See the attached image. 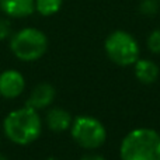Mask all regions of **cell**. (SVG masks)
Returning <instances> with one entry per match:
<instances>
[{
    "label": "cell",
    "instance_id": "cell-17",
    "mask_svg": "<svg viewBox=\"0 0 160 160\" xmlns=\"http://www.w3.org/2000/svg\"><path fill=\"white\" fill-rule=\"evenodd\" d=\"M45 160H58V159H55V158H48V159H45Z\"/></svg>",
    "mask_w": 160,
    "mask_h": 160
},
{
    "label": "cell",
    "instance_id": "cell-5",
    "mask_svg": "<svg viewBox=\"0 0 160 160\" xmlns=\"http://www.w3.org/2000/svg\"><path fill=\"white\" fill-rule=\"evenodd\" d=\"M70 132L76 143L84 149H97L104 145L107 138L102 122L90 115H80L73 119Z\"/></svg>",
    "mask_w": 160,
    "mask_h": 160
},
{
    "label": "cell",
    "instance_id": "cell-1",
    "mask_svg": "<svg viewBox=\"0 0 160 160\" xmlns=\"http://www.w3.org/2000/svg\"><path fill=\"white\" fill-rule=\"evenodd\" d=\"M4 135L16 145L32 143L41 135L42 122L37 110L30 107H24L20 110H14L4 118L3 122Z\"/></svg>",
    "mask_w": 160,
    "mask_h": 160
},
{
    "label": "cell",
    "instance_id": "cell-8",
    "mask_svg": "<svg viewBox=\"0 0 160 160\" xmlns=\"http://www.w3.org/2000/svg\"><path fill=\"white\" fill-rule=\"evenodd\" d=\"M0 10L13 18L28 17L35 11V0H0Z\"/></svg>",
    "mask_w": 160,
    "mask_h": 160
},
{
    "label": "cell",
    "instance_id": "cell-15",
    "mask_svg": "<svg viewBox=\"0 0 160 160\" xmlns=\"http://www.w3.org/2000/svg\"><path fill=\"white\" fill-rule=\"evenodd\" d=\"M80 160H105V159L101 158V156H98V155H87V156H84V158H82Z\"/></svg>",
    "mask_w": 160,
    "mask_h": 160
},
{
    "label": "cell",
    "instance_id": "cell-2",
    "mask_svg": "<svg viewBox=\"0 0 160 160\" xmlns=\"http://www.w3.org/2000/svg\"><path fill=\"white\" fill-rule=\"evenodd\" d=\"M121 160H160V133L150 128H136L121 142Z\"/></svg>",
    "mask_w": 160,
    "mask_h": 160
},
{
    "label": "cell",
    "instance_id": "cell-9",
    "mask_svg": "<svg viewBox=\"0 0 160 160\" xmlns=\"http://www.w3.org/2000/svg\"><path fill=\"white\" fill-rule=\"evenodd\" d=\"M72 122L73 119L70 112L63 108L55 107L47 114V125L52 132H65L72 127Z\"/></svg>",
    "mask_w": 160,
    "mask_h": 160
},
{
    "label": "cell",
    "instance_id": "cell-12",
    "mask_svg": "<svg viewBox=\"0 0 160 160\" xmlns=\"http://www.w3.org/2000/svg\"><path fill=\"white\" fill-rule=\"evenodd\" d=\"M139 10L145 16H153L159 10V2L158 0H142Z\"/></svg>",
    "mask_w": 160,
    "mask_h": 160
},
{
    "label": "cell",
    "instance_id": "cell-11",
    "mask_svg": "<svg viewBox=\"0 0 160 160\" xmlns=\"http://www.w3.org/2000/svg\"><path fill=\"white\" fill-rule=\"evenodd\" d=\"M63 0H35V10L41 16L49 17L61 10Z\"/></svg>",
    "mask_w": 160,
    "mask_h": 160
},
{
    "label": "cell",
    "instance_id": "cell-13",
    "mask_svg": "<svg viewBox=\"0 0 160 160\" xmlns=\"http://www.w3.org/2000/svg\"><path fill=\"white\" fill-rule=\"evenodd\" d=\"M148 48L150 49V52L160 53V28L152 31L148 37Z\"/></svg>",
    "mask_w": 160,
    "mask_h": 160
},
{
    "label": "cell",
    "instance_id": "cell-10",
    "mask_svg": "<svg viewBox=\"0 0 160 160\" xmlns=\"http://www.w3.org/2000/svg\"><path fill=\"white\" fill-rule=\"evenodd\" d=\"M135 76L143 84H152L159 78V66L149 59H138L135 62Z\"/></svg>",
    "mask_w": 160,
    "mask_h": 160
},
{
    "label": "cell",
    "instance_id": "cell-4",
    "mask_svg": "<svg viewBox=\"0 0 160 160\" xmlns=\"http://www.w3.org/2000/svg\"><path fill=\"white\" fill-rule=\"evenodd\" d=\"M105 52L107 56L119 66L135 65L139 59V45L136 39L127 31H114L105 39Z\"/></svg>",
    "mask_w": 160,
    "mask_h": 160
},
{
    "label": "cell",
    "instance_id": "cell-6",
    "mask_svg": "<svg viewBox=\"0 0 160 160\" xmlns=\"http://www.w3.org/2000/svg\"><path fill=\"white\" fill-rule=\"evenodd\" d=\"M25 88V79L18 70L8 69L0 75V96L4 98H17Z\"/></svg>",
    "mask_w": 160,
    "mask_h": 160
},
{
    "label": "cell",
    "instance_id": "cell-14",
    "mask_svg": "<svg viewBox=\"0 0 160 160\" xmlns=\"http://www.w3.org/2000/svg\"><path fill=\"white\" fill-rule=\"evenodd\" d=\"M11 35V24L7 18H0V41Z\"/></svg>",
    "mask_w": 160,
    "mask_h": 160
},
{
    "label": "cell",
    "instance_id": "cell-7",
    "mask_svg": "<svg viewBox=\"0 0 160 160\" xmlns=\"http://www.w3.org/2000/svg\"><path fill=\"white\" fill-rule=\"evenodd\" d=\"M56 96V90L49 83H39L37 87L32 88L30 97L27 98L25 107H30L32 110H42L53 102Z\"/></svg>",
    "mask_w": 160,
    "mask_h": 160
},
{
    "label": "cell",
    "instance_id": "cell-16",
    "mask_svg": "<svg viewBox=\"0 0 160 160\" xmlns=\"http://www.w3.org/2000/svg\"><path fill=\"white\" fill-rule=\"evenodd\" d=\"M0 160H7V158H4L3 155H0Z\"/></svg>",
    "mask_w": 160,
    "mask_h": 160
},
{
    "label": "cell",
    "instance_id": "cell-3",
    "mask_svg": "<svg viewBox=\"0 0 160 160\" xmlns=\"http://www.w3.org/2000/svg\"><path fill=\"white\" fill-rule=\"evenodd\" d=\"M10 49L21 61H37L47 52L48 38L41 30L32 27L22 28L11 35Z\"/></svg>",
    "mask_w": 160,
    "mask_h": 160
}]
</instances>
